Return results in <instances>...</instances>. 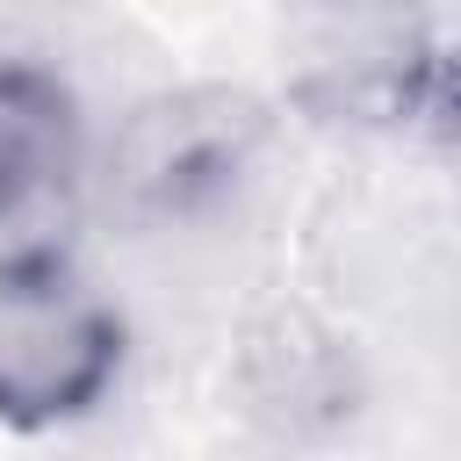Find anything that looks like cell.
Segmentation results:
<instances>
[{"label": "cell", "instance_id": "6da1fadb", "mask_svg": "<svg viewBox=\"0 0 461 461\" xmlns=\"http://www.w3.org/2000/svg\"><path fill=\"white\" fill-rule=\"evenodd\" d=\"M122 375V317L58 259H0V418L65 425L94 411Z\"/></svg>", "mask_w": 461, "mask_h": 461}, {"label": "cell", "instance_id": "7a4b0ae2", "mask_svg": "<svg viewBox=\"0 0 461 461\" xmlns=\"http://www.w3.org/2000/svg\"><path fill=\"white\" fill-rule=\"evenodd\" d=\"M259 144H267V115L252 94L180 86L130 108L108 151V194L144 223H187L223 209L252 180Z\"/></svg>", "mask_w": 461, "mask_h": 461}, {"label": "cell", "instance_id": "3957f363", "mask_svg": "<svg viewBox=\"0 0 461 461\" xmlns=\"http://www.w3.org/2000/svg\"><path fill=\"white\" fill-rule=\"evenodd\" d=\"M79 173V101L43 65H0V259L43 252L29 223L65 202Z\"/></svg>", "mask_w": 461, "mask_h": 461}]
</instances>
